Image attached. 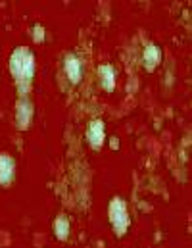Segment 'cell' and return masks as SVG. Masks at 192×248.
<instances>
[{"label": "cell", "mask_w": 192, "mask_h": 248, "mask_svg": "<svg viewBox=\"0 0 192 248\" xmlns=\"http://www.w3.org/2000/svg\"><path fill=\"white\" fill-rule=\"evenodd\" d=\"M10 69H12V73L15 75V79L19 83L29 81L31 75H33V56H31V52L23 46L17 48L10 58Z\"/></svg>", "instance_id": "1"}, {"label": "cell", "mask_w": 192, "mask_h": 248, "mask_svg": "<svg viewBox=\"0 0 192 248\" xmlns=\"http://www.w3.org/2000/svg\"><path fill=\"white\" fill-rule=\"evenodd\" d=\"M89 140L92 146H100V142L104 140V125L102 122H94L89 125Z\"/></svg>", "instance_id": "2"}, {"label": "cell", "mask_w": 192, "mask_h": 248, "mask_svg": "<svg viewBox=\"0 0 192 248\" xmlns=\"http://www.w3.org/2000/svg\"><path fill=\"white\" fill-rule=\"evenodd\" d=\"M14 177V160H10L6 154L0 156V181L6 183Z\"/></svg>", "instance_id": "3"}, {"label": "cell", "mask_w": 192, "mask_h": 248, "mask_svg": "<svg viewBox=\"0 0 192 248\" xmlns=\"http://www.w3.org/2000/svg\"><path fill=\"white\" fill-rule=\"evenodd\" d=\"M65 71H67V75H69V79L71 81H79L81 79V63L79 60L75 58V56H69L67 60H65Z\"/></svg>", "instance_id": "4"}, {"label": "cell", "mask_w": 192, "mask_h": 248, "mask_svg": "<svg viewBox=\"0 0 192 248\" xmlns=\"http://www.w3.org/2000/svg\"><path fill=\"white\" fill-rule=\"evenodd\" d=\"M144 60H146L148 65H152V67L160 62V50H158V46H148L146 52H144Z\"/></svg>", "instance_id": "5"}, {"label": "cell", "mask_w": 192, "mask_h": 248, "mask_svg": "<svg viewBox=\"0 0 192 248\" xmlns=\"http://www.w3.org/2000/svg\"><path fill=\"white\" fill-rule=\"evenodd\" d=\"M100 73H106V79H102V81H106V89H112L114 87V71H112V67L104 65V67H100Z\"/></svg>", "instance_id": "6"}]
</instances>
